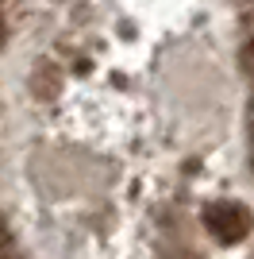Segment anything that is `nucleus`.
Segmentation results:
<instances>
[{
  "instance_id": "f257e3e1",
  "label": "nucleus",
  "mask_w": 254,
  "mask_h": 259,
  "mask_svg": "<svg viewBox=\"0 0 254 259\" xmlns=\"http://www.w3.org/2000/svg\"><path fill=\"white\" fill-rule=\"evenodd\" d=\"M204 221V232H208L216 244H239V240L250 232L254 225V213L243 205V201H235V197H216V201H208L201 213Z\"/></svg>"
},
{
  "instance_id": "7ed1b4c3",
  "label": "nucleus",
  "mask_w": 254,
  "mask_h": 259,
  "mask_svg": "<svg viewBox=\"0 0 254 259\" xmlns=\"http://www.w3.org/2000/svg\"><path fill=\"white\" fill-rule=\"evenodd\" d=\"M239 66H243V74H246V81L254 85V35L246 39L243 47H239Z\"/></svg>"
},
{
  "instance_id": "f03ea898",
  "label": "nucleus",
  "mask_w": 254,
  "mask_h": 259,
  "mask_svg": "<svg viewBox=\"0 0 254 259\" xmlns=\"http://www.w3.org/2000/svg\"><path fill=\"white\" fill-rule=\"evenodd\" d=\"M58 89H62V74H58V70H50V66H39V70H35L31 74V93L35 97H50V93H58Z\"/></svg>"
}]
</instances>
